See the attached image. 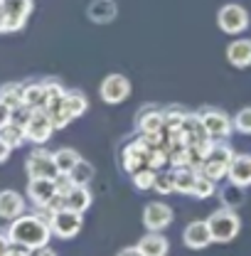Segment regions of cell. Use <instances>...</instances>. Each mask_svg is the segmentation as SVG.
Masks as SVG:
<instances>
[{
    "label": "cell",
    "mask_w": 251,
    "mask_h": 256,
    "mask_svg": "<svg viewBox=\"0 0 251 256\" xmlns=\"http://www.w3.org/2000/svg\"><path fill=\"white\" fill-rule=\"evenodd\" d=\"M32 249H28V246H20V244H12V249L8 252L5 256H30Z\"/></svg>",
    "instance_id": "cell-35"
},
{
    "label": "cell",
    "mask_w": 251,
    "mask_h": 256,
    "mask_svg": "<svg viewBox=\"0 0 251 256\" xmlns=\"http://www.w3.org/2000/svg\"><path fill=\"white\" fill-rule=\"evenodd\" d=\"M30 256H57V254H54L50 246H40V249H32Z\"/></svg>",
    "instance_id": "cell-38"
},
{
    "label": "cell",
    "mask_w": 251,
    "mask_h": 256,
    "mask_svg": "<svg viewBox=\"0 0 251 256\" xmlns=\"http://www.w3.org/2000/svg\"><path fill=\"white\" fill-rule=\"evenodd\" d=\"M64 207L84 214V212L92 207V192H89V185H74L72 192L64 194Z\"/></svg>",
    "instance_id": "cell-19"
},
{
    "label": "cell",
    "mask_w": 251,
    "mask_h": 256,
    "mask_svg": "<svg viewBox=\"0 0 251 256\" xmlns=\"http://www.w3.org/2000/svg\"><path fill=\"white\" fill-rule=\"evenodd\" d=\"M47 101V92H44V82H34V84H25L22 86V104L28 108H44Z\"/></svg>",
    "instance_id": "cell-23"
},
{
    "label": "cell",
    "mask_w": 251,
    "mask_h": 256,
    "mask_svg": "<svg viewBox=\"0 0 251 256\" xmlns=\"http://www.w3.org/2000/svg\"><path fill=\"white\" fill-rule=\"evenodd\" d=\"M220 200H222V207L236 210V207H242V204L246 202V192H244V188H242V185H234V182H229L226 188H222Z\"/></svg>",
    "instance_id": "cell-24"
},
{
    "label": "cell",
    "mask_w": 251,
    "mask_h": 256,
    "mask_svg": "<svg viewBox=\"0 0 251 256\" xmlns=\"http://www.w3.org/2000/svg\"><path fill=\"white\" fill-rule=\"evenodd\" d=\"M50 226H52V234L60 236V239H74L82 226H84V214L82 212H74V210H57L50 214Z\"/></svg>",
    "instance_id": "cell-7"
},
{
    "label": "cell",
    "mask_w": 251,
    "mask_h": 256,
    "mask_svg": "<svg viewBox=\"0 0 251 256\" xmlns=\"http://www.w3.org/2000/svg\"><path fill=\"white\" fill-rule=\"evenodd\" d=\"M234 130L242 136H251V106H244L234 116Z\"/></svg>",
    "instance_id": "cell-32"
},
{
    "label": "cell",
    "mask_w": 251,
    "mask_h": 256,
    "mask_svg": "<svg viewBox=\"0 0 251 256\" xmlns=\"http://www.w3.org/2000/svg\"><path fill=\"white\" fill-rule=\"evenodd\" d=\"M156 175L158 170H153L150 165H146V168H140V170H136L130 178H133V188L140 192L146 190H153V185H156Z\"/></svg>",
    "instance_id": "cell-27"
},
{
    "label": "cell",
    "mask_w": 251,
    "mask_h": 256,
    "mask_svg": "<svg viewBox=\"0 0 251 256\" xmlns=\"http://www.w3.org/2000/svg\"><path fill=\"white\" fill-rule=\"evenodd\" d=\"M0 32H8V22H5V10H2V2H0Z\"/></svg>",
    "instance_id": "cell-39"
},
{
    "label": "cell",
    "mask_w": 251,
    "mask_h": 256,
    "mask_svg": "<svg viewBox=\"0 0 251 256\" xmlns=\"http://www.w3.org/2000/svg\"><path fill=\"white\" fill-rule=\"evenodd\" d=\"M20 214H25V197L15 190H2L0 192V220H18Z\"/></svg>",
    "instance_id": "cell-16"
},
{
    "label": "cell",
    "mask_w": 251,
    "mask_h": 256,
    "mask_svg": "<svg viewBox=\"0 0 251 256\" xmlns=\"http://www.w3.org/2000/svg\"><path fill=\"white\" fill-rule=\"evenodd\" d=\"M116 15H118V5L114 0H94L89 5V20L92 22L104 25V22H111Z\"/></svg>",
    "instance_id": "cell-21"
},
{
    "label": "cell",
    "mask_w": 251,
    "mask_h": 256,
    "mask_svg": "<svg viewBox=\"0 0 251 256\" xmlns=\"http://www.w3.org/2000/svg\"><path fill=\"white\" fill-rule=\"evenodd\" d=\"M116 256H143V252H140V246H126Z\"/></svg>",
    "instance_id": "cell-37"
},
{
    "label": "cell",
    "mask_w": 251,
    "mask_h": 256,
    "mask_svg": "<svg viewBox=\"0 0 251 256\" xmlns=\"http://www.w3.org/2000/svg\"><path fill=\"white\" fill-rule=\"evenodd\" d=\"M153 190L160 192V194H170V192H175V170H158Z\"/></svg>",
    "instance_id": "cell-30"
},
{
    "label": "cell",
    "mask_w": 251,
    "mask_h": 256,
    "mask_svg": "<svg viewBox=\"0 0 251 256\" xmlns=\"http://www.w3.org/2000/svg\"><path fill=\"white\" fill-rule=\"evenodd\" d=\"M162 128H165V114H162V111L146 106V108L138 114V130H140L143 136L162 133Z\"/></svg>",
    "instance_id": "cell-18"
},
{
    "label": "cell",
    "mask_w": 251,
    "mask_h": 256,
    "mask_svg": "<svg viewBox=\"0 0 251 256\" xmlns=\"http://www.w3.org/2000/svg\"><path fill=\"white\" fill-rule=\"evenodd\" d=\"M25 130H28V140H32L34 146H42L52 138V133L57 130L52 116L44 108H30L28 118H25Z\"/></svg>",
    "instance_id": "cell-6"
},
{
    "label": "cell",
    "mask_w": 251,
    "mask_h": 256,
    "mask_svg": "<svg viewBox=\"0 0 251 256\" xmlns=\"http://www.w3.org/2000/svg\"><path fill=\"white\" fill-rule=\"evenodd\" d=\"M200 118L212 140H226L234 130V118H229L222 108H204L200 111Z\"/></svg>",
    "instance_id": "cell-8"
},
{
    "label": "cell",
    "mask_w": 251,
    "mask_h": 256,
    "mask_svg": "<svg viewBox=\"0 0 251 256\" xmlns=\"http://www.w3.org/2000/svg\"><path fill=\"white\" fill-rule=\"evenodd\" d=\"M0 2H2V10H5L8 32L22 30L32 12V0H0Z\"/></svg>",
    "instance_id": "cell-13"
},
{
    "label": "cell",
    "mask_w": 251,
    "mask_h": 256,
    "mask_svg": "<svg viewBox=\"0 0 251 256\" xmlns=\"http://www.w3.org/2000/svg\"><path fill=\"white\" fill-rule=\"evenodd\" d=\"M214 188H217V182L210 180V178H204V175L200 172V175H197V182H194V190H192V197H197V200H207V197L214 194Z\"/></svg>",
    "instance_id": "cell-31"
},
{
    "label": "cell",
    "mask_w": 251,
    "mask_h": 256,
    "mask_svg": "<svg viewBox=\"0 0 251 256\" xmlns=\"http://www.w3.org/2000/svg\"><path fill=\"white\" fill-rule=\"evenodd\" d=\"M226 62L236 69H246L251 66V40L239 37L234 42L226 44Z\"/></svg>",
    "instance_id": "cell-17"
},
{
    "label": "cell",
    "mask_w": 251,
    "mask_h": 256,
    "mask_svg": "<svg viewBox=\"0 0 251 256\" xmlns=\"http://www.w3.org/2000/svg\"><path fill=\"white\" fill-rule=\"evenodd\" d=\"M79 160H82V156H79L74 148H60V150L54 153V162H57L60 172H69Z\"/></svg>",
    "instance_id": "cell-29"
},
{
    "label": "cell",
    "mask_w": 251,
    "mask_h": 256,
    "mask_svg": "<svg viewBox=\"0 0 251 256\" xmlns=\"http://www.w3.org/2000/svg\"><path fill=\"white\" fill-rule=\"evenodd\" d=\"M0 136L8 140V146H10V148H20V146L28 140V130H25V124H22V121H15V118H12L8 126L0 130Z\"/></svg>",
    "instance_id": "cell-25"
},
{
    "label": "cell",
    "mask_w": 251,
    "mask_h": 256,
    "mask_svg": "<svg viewBox=\"0 0 251 256\" xmlns=\"http://www.w3.org/2000/svg\"><path fill=\"white\" fill-rule=\"evenodd\" d=\"M10 249H12V242H10V236L0 232V256H5L8 252H10Z\"/></svg>",
    "instance_id": "cell-34"
},
{
    "label": "cell",
    "mask_w": 251,
    "mask_h": 256,
    "mask_svg": "<svg viewBox=\"0 0 251 256\" xmlns=\"http://www.w3.org/2000/svg\"><path fill=\"white\" fill-rule=\"evenodd\" d=\"M22 86H25V84H5V86L0 89V98H2L12 111H18L20 106H25V104H22Z\"/></svg>",
    "instance_id": "cell-28"
},
{
    "label": "cell",
    "mask_w": 251,
    "mask_h": 256,
    "mask_svg": "<svg viewBox=\"0 0 251 256\" xmlns=\"http://www.w3.org/2000/svg\"><path fill=\"white\" fill-rule=\"evenodd\" d=\"M234 156H236V153H234L226 143H214L212 150H210V156H207L204 162H202L200 172H202L204 178L220 182V180H224V178L229 175V162H232Z\"/></svg>",
    "instance_id": "cell-4"
},
{
    "label": "cell",
    "mask_w": 251,
    "mask_h": 256,
    "mask_svg": "<svg viewBox=\"0 0 251 256\" xmlns=\"http://www.w3.org/2000/svg\"><path fill=\"white\" fill-rule=\"evenodd\" d=\"M98 94H101V98H104L108 106L124 104L126 98L130 96V82H128V76H124V74H108V76L101 82Z\"/></svg>",
    "instance_id": "cell-10"
},
{
    "label": "cell",
    "mask_w": 251,
    "mask_h": 256,
    "mask_svg": "<svg viewBox=\"0 0 251 256\" xmlns=\"http://www.w3.org/2000/svg\"><path fill=\"white\" fill-rule=\"evenodd\" d=\"M25 168H28L30 180H34V178H50V180H57V175H60V168H57V162H54V153H47L44 148L32 150L30 156H28Z\"/></svg>",
    "instance_id": "cell-9"
},
{
    "label": "cell",
    "mask_w": 251,
    "mask_h": 256,
    "mask_svg": "<svg viewBox=\"0 0 251 256\" xmlns=\"http://www.w3.org/2000/svg\"><path fill=\"white\" fill-rule=\"evenodd\" d=\"M197 175H200V170L192 168V165L175 168V192H180V194H192L194 182H197Z\"/></svg>",
    "instance_id": "cell-22"
},
{
    "label": "cell",
    "mask_w": 251,
    "mask_h": 256,
    "mask_svg": "<svg viewBox=\"0 0 251 256\" xmlns=\"http://www.w3.org/2000/svg\"><path fill=\"white\" fill-rule=\"evenodd\" d=\"M57 194H60L57 192V182L50 180V178H34V180H30V185H28V197L40 210H44Z\"/></svg>",
    "instance_id": "cell-14"
},
{
    "label": "cell",
    "mask_w": 251,
    "mask_h": 256,
    "mask_svg": "<svg viewBox=\"0 0 251 256\" xmlns=\"http://www.w3.org/2000/svg\"><path fill=\"white\" fill-rule=\"evenodd\" d=\"M226 180H229V182H234V185L249 188L251 185V156L249 153H236V156L232 158Z\"/></svg>",
    "instance_id": "cell-15"
},
{
    "label": "cell",
    "mask_w": 251,
    "mask_h": 256,
    "mask_svg": "<svg viewBox=\"0 0 251 256\" xmlns=\"http://www.w3.org/2000/svg\"><path fill=\"white\" fill-rule=\"evenodd\" d=\"M86 108H89V101H86V96L82 94V92H66L62 101H57L54 106H50V108H44V111L52 116L54 128L60 130V128L69 126L74 118L84 116Z\"/></svg>",
    "instance_id": "cell-2"
},
{
    "label": "cell",
    "mask_w": 251,
    "mask_h": 256,
    "mask_svg": "<svg viewBox=\"0 0 251 256\" xmlns=\"http://www.w3.org/2000/svg\"><path fill=\"white\" fill-rule=\"evenodd\" d=\"M8 236L12 244H20L28 249H40V246L50 244L52 226L42 214H20L8 226Z\"/></svg>",
    "instance_id": "cell-1"
},
{
    "label": "cell",
    "mask_w": 251,
    "mask_h": 256,
    "mask_svg": "<svg viewBox=\"0 0 251 256\" xmlns=\"http://www.w3.org/2000/svg\"><path fill=\"white\" fill-rule=\"evenodd\" d=\"M182 242L185 246L192 249V252H200V249H207L214 239H212V229H210V222L207 220H194L185 226L182 232Z\"/></svg>",
    "instance_id": "cell-12"
},
{
    "label": "cell",
    "mask_w": 251,
    "mask_h": 256,
    "mask_svg": "<svg viewBox=\"0 0 251 256\" xmlns=\"http://www.w3.org/2000/svg\"><path fill=\"white\" fill-rule=\"evenodd\" d=\"M175 220V212L168 202H148L143 210V224L148 232H162Z\"/></svg>",
    "instance_id": "cell-11"
},
{
    "label": "cell",
    "mask_w": 251,
    "mask_h": 256,
    "mask_svg": "<svg viewBox=\"0 0 251 256\" xmlns=\"http://www.w3.org/2000/svg\"><path fill=\"white\" fill-rule=\"evenodd\" d=\"M10 121H12V108H10V106H8V104L0 98V130L8 126Z\"/></svg>",
    "instance_id": "cell-33"
},
{
    "label": "cell",
    "mask_w": 251,
    "mask_h": 256,
    "mask_svg": "<svg viewBox=\"0 0 251 256\" xmlns=\"http://www.w3.org/2000/svg\"><path fill=\"white\" fill-rule=\"evenodd\" d=\"M207 222H210V229H212V239L217 244L234 242L242 232V220H239L236 210H229V207H222L217 212H212L207 217Z\"/></svg>",
    "instance_id": "cell-3"
},
{
    "label": "cell",
    "mask_w": 251,
    "mask_h": 256,
    "mask_svg": "<svg viewBox=\"0 0 251 256\" xmlns=\"http://www.w3.org/2000/svg\"><path fill=\"white\" fill-rule=\"evenodd\" d=\"M249 22H251L249 12L239 2H226V5H222L220 12H217V25L226 34H242L249 28Z\"/></svg>",
    "instance_id": "cell-5"
},
{
    "label": "cell",
    "mask_w": 251,
    "mask_h": 256,
    "mask_svg": "<svg viewBox=\"0 0 251 256\" xmlns=\"http://www.w3.org/2000/svg\"><path fill=\"white\" fill-rule=\"evenodd\" d=\"M10 150H12V148H10V146H8V140L0 136V162H5V160L10 158Z\"/></svg>",
    "instance_id": "cell-36"
},
{
    "label": "cell",
    "mask_w": 251,
    "mask_h": 256,
    "mask_svg": "<svg viewBox=\"0 0 251 256\" xmlns=\"http://www.w3.org/2000/svg\"><path fill=\"white\" fill-rule=\"evenodd\" d=\"M66 175L72 178L74 185H89V182L94 180V165H92L89 160L82 158L72 170H69V172H66Z\"/></svg>",
    "instance_id": "cell-26"
},
{
    "label": "cell",
    "mask_w": 251,
    "mask_h": 256,
    "mask_svg": "<svg viewBox=\"0 0 251 256\" xmlns=\"http://www.w3.org/2000/svg\"><path fill=\"white\" fill-rule=\"evenodd\" d=\"M138 246H140L143 256H168V249H170L168 239H165L160 232H148V234L138 242Z\"/></svg>",
    "instance_id": "cell-20"
}]
</instances>
